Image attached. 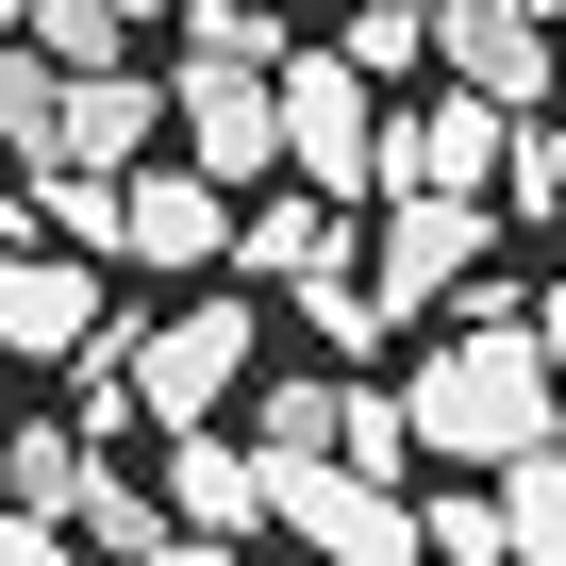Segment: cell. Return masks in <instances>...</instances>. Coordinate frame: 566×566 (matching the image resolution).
I'll return each mask as SVG.
<instances>
[{"instance_id": "1", "label": "cell", "mask_w": 566, "mask_h": 566, "mask_svg": "<svg viewBox=\"0 0 566 566\" xmlns=\"http://www.w3.org/2000/svg\"><path fill=\"white\" fill-rule=\"evenodd\" d=\"M400 433L483 483V467H516V450H566V384L533 367L516 317H483V334L450 317V350H417V384H400Z\"/></svg>"}, {"instance_id": "2", "label": "cell", "mask_w": 566, "mask_h": 566, "mask_svg": "<svg viewBox=\"0 0 566 566\" xmlns=\"http://www.w3.org/2000/svg\"><path fill=\"white\" fill-rule=\"evenodd\" d=\"M266 117H283V184L301 200H384V84H350L334 51H283Z\"/></svg>"}, {"instance_id": "3", "label": "cell", "mask_w": 566, "mask_h": 566, "mask_svg": "<svg viewBox=\"0 0 566 566\" xmlns=\"http://www.w3.org/2000/svg\"><path fill=\"white\" fill-rule=\"evenodd\" d=\"M250 467H266V450H250ZM266 533H301L317 566H417V500L367 483V467H334V450H283V467H266Z\"/></svg>"}, {"instance_id": "4", "label": "cell", "mask_w": 566, "mask_h": 566, "mask_svg": "<svg viewBox=\"0 0 566 566\" xmlns=\"http://www.w3.org/2000/svg\"><path fill=\"white\" fill-rule=\"evenodd\" d=\"M266 367V334H250V301L217 283V301H184V317H150L134 334V417L150 433H217V400Z\"/></svg>"}, {"instance_id": "5", "label": "cell", "mask_w": 566, "mask_h": 566, "mask_svg": "<svg viewBox=\"0 0 566 566\" xmlns=\"http://www.w3.org/2000/svg\"><path fill=\"white\" fill-rule=\"evenodd\" d=\"M167 134H184V167H200L217 200L283 184V117H266V67H184V84H167Z\"/></svg>"}, {"instance_id": "6", "label": "cell", "mask_w": 566, "mask_h": 566, "mask_svg": "<svg viewBox=\"0 0 566 566\" xmlns=\"http://www.w3.org/2000/svg\"><path fill=\"white\" fill-rule=\"evenodd\" d=\"M117 266H150V283L233 266V200H217L200 167H117Z\"/></svg>"}, {"instance_id": "7", "label": "cell", "mask_w": 566, "mask_h": 566, "mask_svg": "<svg viewBox=\"0 0 566 566\" xmlns=\"http://www.w3.org/2000/svg\"><path fill=\"white\" fill-rule=\"evenodd\" d=\"M417 18H433V67L467 101H500V117L549 101V18H516V0H417Z\"/></svg>"}, {"instance_id": "8", "label": "cell", "mask_w": 566, "mask_h": 566, "mask_svg": "<svg viewBox=\"0 0 566 566\" xmlns=\"http://www.w3.org/2000/svg\"><path fill=\"white\" fill-rule=\"evenodd\" d=\"M467 266H483V200H400V217H384V250H367V317H384V334H400V317H433Z\"/></svg>"}, {"instance_id": "9", "label": "cell", "mask_w": 566, "mask_h": 566, "mask_svg": "<svg viewBox=\"0 0 566 566\" xmlns=\"http://www.w3.org/2000/svg\"><path fill=\"white\" fill-rule=\"evenodd\" d=\"M500 134H516V117H500V101H467V84H450V101H417V117L384 134V200H483V184H500Z\"/></svg>"}, {"instance_id": "10", "label": "cell", "mask_w": 566, "mask_h": 566, "mask_svg": "<svg viewBox=\"0 0 566 566\" xmlns=\"http://www.w3.org/2000/svg\"><path fill=\"white\" fill-rule=\"evenodd\" d=\"M150 134H167V84H134V67L51 84V167H150Z\"/></svg>"}, {"instance_id": "11", "label": "cell", "mask_w": 566, "mask_h": 566, "mask_svg": "<svg viewBox=\"0 0 566 566\" xmlns=\"http://www.w3.org/2000/svg\"><path fill=\"white\" fill-rule=\"evenodd\" d=\"M150 500H167V533H266V467L250 450H217V433H167V467H150Z\"/></svg>"}, {"instance_id": "12", "label": "cell", "mask_w": 566, "mask_h": 566, "mask_svg": "<svg viewBox=\"0 0 566 566\" xmlns=\"http://www.w3.org/2000/svg\"><path fill=\"white\" fill-rule=\"evenodd\" d=\"M334 250H350V233H334V200H301V184H250V200H233V266H217V283H317Z\"/></svg>"}, {"instance_id": "13", "label": "cell", "mask_w": 566, "mask_h": 566, "mask_svg": "<svg viewBox=\"0 0 566 566\" xmlns=\"http://www.w3.org/2000/svg\"><path fill=\"white\" fill-rule=\"evenodd\" d=\"M483 500H500V566H566V450L483 467Z\"/></svg>"}, {"instance_id": "14", "label": "cell", "mask_w": 566, "mask_h": 566, "mask_svg": "<svg viewBox=\"0 0 566 566\" xmlns=\"http://www.w3.org/2000/svg\"><path fill=\"white\" fill-rule=\"evenodd\" d=\"M233 400H250V450L283 467V450H334V400H350V384H317V367H250Z\"/></svg>"}, {"instance_id": "15", "label": "cell", "mask_w": 566, "mask_h": 566, "mask_svg": "<svg viewBox=\"0 0 566 566\" xmlns=\"http://www.w3.org/2000/svg\"><path fill=\"white\" fill-rule=\"evenodd\" d=\"M67 533H84V549H101V566H134V549H150V533H167V500H150V483H134V467H101V450H84V500H67Z\"/></svg>"}, {"instance_id": "16", "label": "cell", "mask_w": 566, "mask_h": 566, "mask_svg": "<svg viewBox=\"0 0 566 566\" xmlns=\"http://www.w3.org/2000/svg\"><path fill=\"white\" fill-rule=\"evenodd\" d=\"M184 67H283V0H167Z\"/></svg>"}, {"instance_id": "17", "label": "cell", "mask_w": 566, "mask_h": 566, "mask_svg": "<svg viewBox=\"0 0 566 566\" xmlns=\"http://www.w3.org/2000/svg\"><path fill=\"white\" fill-rule=\"evenodd\" d=\"M334 467H367V483H400V467H417V433H400V384H350V400H334Z\"/></svg>"}, {"instance_id": "18", "label": "cell", "mask_w": 566, "mask_h": 566, "mask_svg": "<svg viewBox=\"0 0 566 566\" xmlns=\"http://www.w3.org/2000/svg\"><path fill=\"white\" fill-rule=\"evenodd\" d=\"M417 51H433V18H417V0H350V51H334V67H350V84H400Z\"/></svg>"}, {"instance_id": "19", "label": "cell", "mask_w": 566, "mask_h": 566, "mask_svg": "<svg viewBox=\"0 0 566 566\" xmlns=\"http://www.w3.org/2000/svg\"><path fill=\"white\" fill-rule=\"evenodd\" d=\"M417 549H433V566H500V500H483V483L417 500Z\"/></svg>"}, {"instance_id": "20", "label": "cell", "mask_w": 566, "mask_h": 566, "mask_svg": "<svg viewBox=\"0 0 566 566\" xmlns=\"http://www.w3.org/2000/svg\"><path fill=\"white\" fill-rule=\"evenodd\" d=\"M51 67H117V0H34V18H18Z\"/></svg>"}, {"instance_id": "21", "label": "cell", "mask_w": 566, "mask_h": 566, "mask_svg": "<svg viewBox=\"0 0 566 566\" xmlns=\"http://www.w3.org/2000/svg\"><path fill=\"white\" fill-rule=\"evenodd\" d=\"M500 184H516L533 217H566V134H549V117H516V134H500Z\"/></svg>"}, {"instance_id": "22", "label": "cell", "mask_w": 566, "mask_h": 566, "mask_svg": "<svg viewBox=\"0 0 566 566\" xmlns=\"http://www.w3.org/2000/svg\"><path fill=\"white\" fill-rule=\"evenodd\" d=\"M301 317H317L334 350H384V317H367V283H350V266H317V283H301Z\"/></svg>"}, {"instance_id": "23", "label": "cell", "mask_w": 566, "mask_h": 566, "mask_svg": "<svg viewBox=\"0 0 566 566\" xmlns=\"http://www.w3.org/2000/svg\"><path fill=\"white\" fill-rule=\"evenodd\" d=\"M0 566H67V533H51V516H18V500H0Z\"/></svg>"}, {"instance_id": "24", "label": "cell", "mask_w": 566, "mask_h": 566, "mask_svg": "<svg viewBox=\"0 0 566 566\" xmlns=\"http://www.w3.org/2000/svg\"><path fill=\"white\" fill-rule=\"evenodd\" d=\"M516 334H533V367L566 384V283H549V301H516Z\"/></svg>"}, {"instance_id": "25", "label": "cell", "mask_w": 566, "mask_h": 566, "mask_svg": "<svg viewBox=\"0 0 566 566\" xmlns=\"http://www.w3.org/2000/svg\"><path fill=\"white\" fill-rule=\"evenodd\" d=\"M134 566H233V549H217V533H150Z\"/></svg>"}, {"instance_id": "26", "label": "cell", "mask_w": 566, "mask_h": 566, "mask_svg": "<svg viewBox=\"0 0 566 566\" xmlns=\"http://www.w3.org/2000/svg\"><path fill=\"white\" fill-rule=\"evenodd\" d=\"M150 18H167V0H117V34H150Z\"/></svg>"}, {"instance_id": "27", "label": "cell", "mask_w": 566, "mask_h": 566, "mask_svg": "<svg viewBox=\"0 0 566 566\" xmlns=\"http://www.w3.org/2000/svg\"><path fill=\"white\" fill-rule=\"evenodd\" d=\"M18 18H34V0H0V34H18Z\"/></svg>"}, {"instance_id": "28", "label": "cell", "mask_w": 566, "mask_h": 566, "mask_svg": "<svg viewBox=\"0 0 566 566\" xmlns=\"http://www.w3.org/2000/svg\"><path fill=\"white\" fill-rule=\"evenodd\" d=\"M516 18H566V0H516Z\"/></svg>"}, {"instance_id": "29", "label": "cell", "mask_w": 566, "mask_h": 566, "mask_svg": "<svg viewBox=\"0 0 566 566\" xmlns=\"http://www.w3.org/2000/svg\"><path fill=\"white\" fill-rule=\"evenodd\" d=\"M0 500H18V467H0Z\"/></svg>"}]
</instances>
